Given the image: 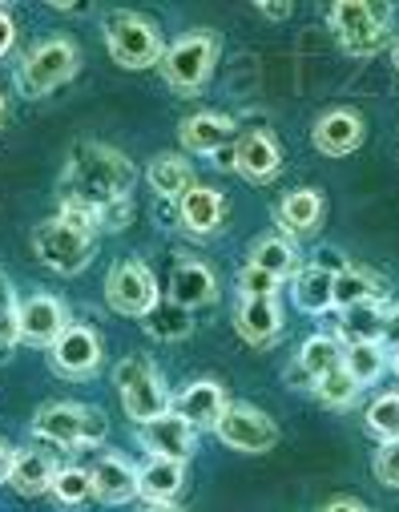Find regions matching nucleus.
<instances>
[{"label":"nucleus","instance_id":"f257e3e1","mask_svg":"<svg viewBox=\"0 0 399 512\" xmlns=\"http://www.w3.org/2000/svg\"><path fill=\"white\" fill-rule=\"evenodd\" d=\"M133 178H138V170H133V162L121 150L105 142H77L61 178V202H81L105 214V206H117L129 198Z\"/></svg>","mask_w":399,"mask_h":512},{"label":"nucleus","instance_id":"f03ea898","mask_svg":"<svg viewBox=\"0 0 399 512\" xmlns=\"http://www.w3.org/2000/svg\"><path fill=\"white\" fill-rule=\"evenodd\" d=\"M113 388L121 400V412L133 424H150L158 416L170 412V392H166V379L158 375V367L146 355H129L113 367Z\"/></svg>","mask_w":399,"mask_h":512},{"label":"nucleus","instance_id":"7ed1b4c3","mask_svg":"<svg viewBox=\"0 0 399 512\" xmlns=\"http://www.w3.org/2000/svg\"><path fill=\"white\" fill-rule=\"evenodd\" d=\"M218 49H222V41H218L214 29H194V33H186L182 41H174V45L162 53V61H158L166 85H170L178 97L202 93L206 81H210V73H214V65H218Z\"/></svg>","mask_w":399,"mask_h":512},{"label":"nucleus","instance_id":"20e7f679","mask_svg":"<svg viewBox=\"0 0 399 512\" xmlns=\"http://www.w3.org/2000/svg\"><path fill=\"white\" fill-rule=\"evenodd\" d=\"M77 69H81L77 45L69 37H45V41H37L21 57V65H17V89L25 97H49L65 81H73Z\"/></svg>","mask_w":399,"mask_h":512},{"label":"nucleus","instance_id":"39448f33","mask_svg":"<svg viewBox=\"0 0 399 512\" xmlns=\"http://www.w3.org/2000/svg\"><path fill=\"white\" fill-rule=\"evenodd\" d=\"M327 25L335 29L339 45L355 57H375L391 41V9L371 5V0H339L327 13Z\"/></svg>","mask_w":399,"mask_h":512},{"label":"nucleus","instance_id":"423d86ee","mask_svg":"<svg viewBox=\"0 0 399 512\" xmlns=\"http://www.w3.org/2000/svg\"><path fill=\"white\" fill-rule=\"evenodd\" d=\"M109 432L105 416L89 404H69V400H57V404H45L37 416H33V436L37 440H49V444H61V448H89V444H101Z\"/></svg>","mask_w":399,"mask_h":512},{"label":"nucleus","instance_id":"0eeeda50","mask_svg":"<svg viewBox=\"0 0 399 512\" xmlns=\"http://www.w3.org/2000/svg\"><path fill=\"white\" fill-rule=\"evenodd\" d=\"M105 49L121 69H154L162 61V37L142 13H113L105 21Z\"/></svg>","mask_w":399,"mask_h":512},{"label":"nucleus","instance_id":"6e6552de","mask_svg":"<svg viewBox=\"0 0 399 512\" xmlns=\"http://www.w3.org/2000/svg\"><path fill=\"white\" fill-rule=\"evenodd\" d=\"M33 250H37V259H41L49 271H57V275H81V271L93 263L97 238L85 234V230L65 226L61 218H45V222L33 230Z\"/></svg>","mask_w":399,"mask_h":512},{"label":"nucleus","instance_id":"1a4fd4ad","mask_svg":"<svg viewBox=\"0 0 399 512\" xmlns=\"http://www.w3.org/2000/svg\"><path fill=\"white\" fill-rule=\"evenodd\" d=\"M158 299H162L158 279L138 259H121L105 275V303H109V311H117L125 319H146L158 307Z\"/></svg>","mask_w":399,"mask_h":512},{"label":"nucleus","instance_id":"9d476101","mask_svg":"<svg viewBox=\"0 0 399 512\" xmlns=\"http://www.w3.org/2000/svg\"><path fill=\"white\" fill-rule=\"evenodd\" d=\"M214 436L226 448H234V452L258 456V452H271L279 444V424L266 416V412L250 408V404H226L222 420L214 424Z\"/></svg>","mask_w":399,"mask_h":512},{"label":"nucleus","instance_id":"9b49d317","mask_svg":"<svg viewBox=\"0 0 399 512\" xmlns=\"http://www.w3.org/2000/svg\"><path fill=\"white\" fill-rule=\"evenodd\" d=\"M49 367L61 379H89L101 367V335L85 323H69L49 347Z\"/></svg>","mask_w":399,"mask_h":512},{"label":"nucleus","instance_id":"f8f14e48","mask_svg":"<svg viewBox=\"0 0 399 512\" xmlns=\"http://www.w3.org/2000/svg\"><path fill=\"white\" fill-rule=\"evenodd\" d=\"M138 440L150 456H162V460H178L186 464L194 452H198V432L178 416V412H166L150 424H138Z\"/></svg>","mask_w":399,"mask_h":512},{"label":"nucleus","instance_id":"ddd939ff","mask_svg":"<svg viewBox=\"0 0 399 512\" xmlns=\"http://www.w3.org/2000/svg\"><path fill=\"white\" fill-rule=\"evenodd\" d=\"M226 392H222V383L218 379H194V383H186V388L170 400V412H178L194 432H214V424L222 420V412H226Z\"/></svg>","mask_w":399,"mask_h":512},{"label":"nucleus","instance_id":"4468645a","mask_svg":"<svg viewBox=\"0 0 399 512\" xmlns=\"http://www.w3.org/2000/svg\"><path fill=\"white\" fill-rule=\"evenodd\" d=\"M230 158H234V170H238L246 182H254V186L275 182V178L283 174V150H279V142L266 134V130L242 134L238 146L230 150Z\"/></svg>","mask_w":399,"mask_h":512},{"label":"nucleus","instance_id":"2eb2a0df","mask_svg":"<svg viewBox=\"0 0 399 512\" xmlns=\"http://www.w3.org/2000/svg\"><path fill=\"white\" fill-rule=\"evenodd\" d=\"M69 327V311L57 295H29L21 299V343H33V347H53L57 335Z\"/></svg>","mask_w":399,"mask_h":512},{"label":"nucleus","instance_id":"dca6fc26","mask_svg":"<svg viewBox=\"0 0 399 512\" xmlns=\"http://www.w3.org/2000/svg\"><path fill=\"white\" fill-rule=\"evenodd\" d=\"M363 134H367L363 130V117L355 109H331V113H323L315 121L311 142L327 158H347V154H355L363 146Z\"/></svg>","mask_w":399,"mask_h":512},{"label":"nucleus","instance_id":"f3484780","mask_svg":"<svg viewBox=\"0 0 399 512\" xmlns=\"http://www.w3.org/2000/svg\"><path fill=\"white\" fill-rule=\"evenodd\" d=\"M234 331L250 343V347H271L283 335V307L279 295L271 299H238L234 307Z\"/></svg>","mask_w":399,"mask_h":512},{"label":"nucleus","instance_id":"a211bd4d","mask_svg":"<svg viewBox=\"0 0 399 512\" xmlns=\"http://www.w3.org/2000/svg\"><path fill=\"white\" fill-rule=\"evenodd\" d=\"M89 484H93V496L101 504H129L133 496H138V468L117 452H105L89 468Z\"/></svg>","mask_w":399,"mask_h":512},{"label":"nucleus","instance_id":"6ab92c4d","mask_svg":"<svg viewBox=\"0 0 399 512\" xmlns=\"http://www.w3.org/2000/svg\"><path fill=\"white\" fill-rule=\"evenodd\" d=\"M238 134L234 117H222V113H194L178 125V142L186 154H222Z\"/></svg>","mask_w":399,"mask_h":512},{"label":"nucleus","instance_id":"aec40b11","mask_svg":"<svg viewBox=\"0 0 399 512\" xmlns=\"http://www.w3.org/2000/svg\"><path fill=\"white\" fill-rule=\"evenodd\" d=\"M218 299V279L206 263L198 259H182L170 275V303L186 307V311H198V307H210Z\"/></svg>","mask_w":399,"mask_h":512},{"label":"nucleus","instance_id":"412c9836","mask_svg":"<svg viewBox=\"0 0 399 512\" xmlns=\"http://www.w3.org/2000/svg\"><path fill=\"white\" fill-rule=\"evenodd\" d=\"M339 359H343V343L335 335H311L299 347V359L287 371V383L291 388H315V379L327 375L331 367H339Z\"/></svg>","mask_w":399,"mask_h":512},{"label":"nucleus","instance_id":"4be33fe9","mask_svg":"<svg viewBox=\"0 0 399 512\" xmlns=\"http://www.w3.org/2000/svg\"><path fill=\"white\" fill-rule=\"evenodd\" d=\"M178 218H182V226L190 234L206 238V234H214L226 222V198L218 190H210V186H190L178 198Z\"/></svg>","mask_w":399,"mask_h":512},{"label":"nucleus","instance_id":"5701e85b","mask_svg":"<svg viewBox=\"0 0 399 512\" xmlns=\"http://www.w3.org/2000/svg\"><path fill=\"white\" fill-rule=\"evenodd\" d=\"M182 488H186V464H178V460L150 456L138 468V496L146 504H174Z\"/></svg>","mask_w":399,"mask_h":512},{"label":"nucleus","instance_id":"b1692460","mask_svg":"<svg viewBox=\"0 0 399 512\" xmlns=\"http://www.w3.org/2000/svg\"><path fill=\"white\" fill-rule=\"evenodd\" d=\"M323 210H327V206H323V194H319V190H291V194L279 202L275 218H279L283 234L303 238V234H315V230H319Z\"/></svg>","mask_w":399,"mask_h":512},{"label":"nucleus","instance_id":"393cba45","mask_svg":"<svg viewBox=\"0 0 399 512\" xmlns=\"http://www.w3.org/2000/svg\"><path fill=\"white\" fill-rule=\"evenodd\" d=\"M57 468H61V464H57L49 452H41V448H25V452L13 456L9 484H13L21 496H45L49 484H53V476H57Z\"/></svg>","mask_w":399,"mask_h":512},{"label":"nucleus","instance_id":"a878e982","mask_svg":"<svg viewBox=\"0 0 399 512\" xmlns=\"http://www.w3.org/2000/svg\"><path fill=\"white\" fill-rule=\"evenodd\" d=\"M250 267L275 275L279 283L283 279H295L299 275V246L287 238V234H266L250 246Z\"/></svg>","mask_w":399,"mask_h":512},{"label":"nucleus","instance_id":"bb28decb","mask_svg":"<svg viewBox=\"0 0 399 512\" xmlns=\"http://www.w3.org/2000/svg\"><path fill=\"white\" fill-rule=\"evenodd\" d=\"M335 271H327L323 263L315 267H299L295 275V307L307 315H327L335 307Z\"/></svg>","mask_w":399,"mask_h":512},{"label":"nucleus","instance_id":"cd10ccee","mask_svg":"<svg viewBox=\"0 0 399 512\" xmlns=\"http://www.w3.org/2000/svg\"><path fill=\"white\" fill-rule=\"evenodd\" d=\"M383 335H387V303H355L339 311L343 343H379Z\"/></svg>","mask_w":399,"mask_h":512},{"label":"nucleus","instance_id":"c85d7f7f","mask_svg":"<svg viewBox=\"0 0 399 512\" xmlns=\"http://www.w3.org/2000/svg\"><path fill=\"white\" fill-rule=\"evenodd\" d=\"M146 178H150L154 194L166 198V202H178L190 186H198V182H194V166H190L182 154H158V158L150 162Z\"/></svg>","mask_w":399,"mask_h":512},{"label":"nucleus","instance_id":"c756f323","mask_svg":"<svg viewBox=\"0 0 399 512\" xmlns=\"http://www.w3.org/2000/svg\"><path fill=\"white\" fill-rule=\"evenodd\" d=\"M335 311H347L355 303H383V283L359 267H339L335 271Z\"/></svg>","mask_w":399,"mask_h":512},{"label":"nucleus","instance_id":"7c9ffc66","mask_svg":"<svg viewBox=\"0 0 399 512\" xmlns=\"http://www.w3.org/2000/svg\"><path fill=\"white\" fill-rule=\"evenodd\" d=\"M142 327H146V335H154L162 343H178V339H186L194 331V311H186V307H178L170 299L166 303L158 299V307L142 319Z\"/></svg>","mask_w":399,"mask_h":512},{"label":"nucleus","instance_id":"2f4dec72","mask_svg":"<svg viewBox=\"0 0 399 512\" xmlns=\"http://www.w3.org/2000/svg\"><path fill=\"white\" fill-rule=\"evenodd\" d=\"M343 371L359 383V388H367V383H375L387 367V355L379 343H343Z\"/></svg>","mask_w":399,"mask_h":512},{"label":"nucleus","instance_id":"473e14b6","mask_svg":"<svg viewBox=\"0 0 399 512\" xmlns=\"http://www.w3.org/2000/svg\"><path fill=\"white\" fill-rule=\"evenodd\" d=\"M311 392H315V400H319L323 408L343 412V408H351V404L359 400V392H363V388H359V383H355V379L343 371V363H339V367H331L327 375H319V379H315V388H311Z\"/></svg>","mask_w":399,"mask_h":512},{"label":"nucleus","instance_id":"72a5a7b5","mask_svg":"<svg viewBox=\"0 0 399 512\" xmlns=\"http://www.w3.org/2000/svg\"><path fill=\"white\" fill-rule=\"evenodd\" d=\"M363 424H367V432H371L379 444L399 440V392H383V396H375L371 408L363 412Z\"/></svg>","mask_w":399,"mask_h":512},{"label":"nucleus","instance_id":"f704fd0d","mask_svg":"<svg viewBox=\"0 0 399 512\" xmlns=\"http://www.w3.org/2000/svg\"><path fill=\"white\" fill-rule=\"evenodd\" d=\"M49 496H53L61 508H77V504L93 500L89 468H77V464H69V468H57V476H53V484H49Z\"/></svg>","mask_w":399,"mask_h":512},{"label":"nucleus","instance_id":"c9c22d12","mask_svg":"<svg viewBox=\"0 0 399 512\" xmlns=\"http://www.w3.org/2000/svg\"><path fill=\"white\" fill-rule=\"evenodd\" d=\"M21 343V299L5 283L0 287V363H5Z\"/></svg>","mask_w":399,"mask_h":512},{"label":"nucleus","instance_id":"e433bc0d","mask_svg":"<svg viewBox=\"0 0 399 512\" xmlns=\"http://www.w3.org/2000/svg\"><path fill=\"white\" fill-rule=\"evenodd\" d=\"M279 279L275 275H266V271H258V267H242L238 271V291H242V299H271V295H279Z\"/></svg>","mask_w":399,"mask_h":512},{"label":"nucleus","instance_id":"4c0bfd02","mask_svg":"<svg viewBox=\"0 0 399 512\" xmlns=\"http://www.w3.org/2000/svg\"><path fill=\"white\" fill-rule=\"evenodd\" d=\"M371 472H375L379 484L399 488V440L379 444V452H375V460H371Z\"/></svg>","mask_w":399,"mask_h":512},{"label":"nucleus","instance_id":"58836bf2","mask_svg":"<svg viewBox=\"0 0 399 512\" xmlns=\"http://www.w3.org/2000/svg\"><path fill=\"white\" fill-rule=\"evenodd\" d=\"M17 45V21L9 9H0V57H9Z\"/></svg>","mask_w":399,"mask_h":512},{"label":"nucleus","instance_id":"ea45409f","mask_svg":"<svg viewBox=\"0 0 399 512\" xmlns=\"http://www.w3.org/2000/svg\"><path fill=\"white\" fill-rule=\"evenodd\" d=\"M319 512H375V508H367V504H359V500H351V496H335V500H327Z\"/></svg>","mask_w":399,"mask_h":512},{"label":"nucleus","instance_id":"a19ab883","mask_svg":"<svg viewBox=\"0 0 399 512\" xmlns=\"http://www.w3.org/2000/svg\"><path fill=\"white\" fill-rule=\"evenodd\" d=\"M258 9V17H266V21H287L291 13H295V5L287 0V5H254Z\"/></svg>","mask_w":399,"mask_h":512},{"label":"nucleus","instance_id":"79ce46f5","mask_svg":"<svg viewBox=\"0 0 399 512\" xmlns=\"http://www.w3.org/2000/svg\"><path fill=\"white\" fill-rule=\"evenodd\" d=\"M13 456H17V448H13L9 440H0V484H9V472H13Z\"/></svg>","mask_w":399,"mask_h":512},{"label":"nucleus","instance_id":"37998d69","mask_svg":"<svg viewBox=\"0 0 399 512\" xmlns=\"http://www.w3.org/2000/svg\"><path fill=\"white\" fill-rule=\"evenodd\" d=\"M142 512H182V508L178 504H146Z\"/></svg>","mask_w":399,"mask_h":512},{"label":"nucleus","instance_id":"c03bdc74","mask_svg":"<svg viewBox=\"0 0 399 512\" xmlns=\"http://www.w3.org/2000/svg\"><path fill=\"white\" fill-rule=\"evenodd\" d=\"M387 331H399V307L387 311Z\"/></svg>","mask_w":399,"mask_h":512},{"label":"nucleus","instance_id":"a18cd8bd","mask_svg":"<svg viewBox=\"0 0 399 512\" xmlns=\"http://www.w3.org/2000/svg\"><path fill=\"white\" fill-rule=\"evenodd\" d=\"M391 61H395V69H399V41H395V49H391Z\"/></svg>","mask_w":399,"mask_h":512},{"label":"nucleus","instance_id":"49530a36","mask_svg":"<svg viewBox=\"0 0 399 512\" xmlns=\"http://www.w3.org/2000/svg\"><path fill=\"white\" fill-rule=\"evenodd\" d=\"M391 367H395V375H399V351H395V359H391Z\"/></svg>","mask_w":399,"mask_h":512},{"label":"nucleus","instance_id":"de8ad7c7","mask_svg":"<svg viewBox=\"0 0 399 512\" xmlns=\"http://www.w3.org/2000/svg\"><path fill=\"white\" fill-rule=\"evenodd\" d=\"M0 121H5V97H0Z\"/></svg>","mask_w":399,"mask_h":512}]
</instances>
